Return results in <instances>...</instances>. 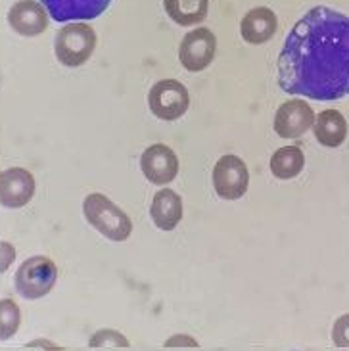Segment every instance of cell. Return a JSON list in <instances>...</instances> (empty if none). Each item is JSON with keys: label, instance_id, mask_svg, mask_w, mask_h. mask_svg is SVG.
<instances>
[{"label": "cell", "instance_id": "6da1fadb", "mask_svg": "<svg viewBox=\"0 0 349 351\" xmlns=\"http://www.w3.org/2000/svg\"><path fill=\"white\" fill-rule=\"evenodd\" d=\"M278 85L284 93L317 102L349 96V18L328 6L303 16L278 56Z\"/></svg>", "mask_w": 349, "mask_h": 351}, {"label": "cell", "instance_id": "7a4b0ae2", "mask_svg": "<svg viewBox=\"0 0 349 351\" xmlns=\"http://www.w3.org/2000/svg\"><path fill=\"white\" fill-rule=\"evenodd\" d=\"M83 213L91 227L112 242H125L131 237V217L100 192H93L86 196L83 202Z\"/></svg>", "mask_w": 349, "mask_h": 351}, {"label": "cell", "instance_id": "3957f363", "mask_svg": "<svg viewBox=\"0 0 349 351\" xmlns=\"http://www.w3.org/2000/svg\"><path fill=\"white\" fill-rule=\"evenodd\" d=\"M96 48L95 29L86 23H67L58 31L54 52L60 64L66 67H79L93 56Z\"/></svg>", "mask_w": 349, "mask_h": 351}, {"label": "cell", "instance_id": "277c9868", "mask_svg": "<svg viewBox=\"0 0 349 351\" xmlns=\"http://www.w3.org/2000/svg\"><path fill=\"white\" fill-rule=\"evenodd\" d=\"M56 263L47 256L25 259L16 273V290L25 300H40L56 286Z\"/></svg>", "mask_w": 349, "mask_h": 351}, {"label": "cell", "instance_id": "5b68a950", "mask_svg": "<svg viewBox=\"0 0 349 351\" xmlns=\"http://www.w3.org/2000/svg\"><path fill=\"white\" fill-rule=\"evenodd\" d=\"M148 106L156 117H160L163 121H177L189 112V90L180 81L163 79L150 88Z\"/></svg>", "mask_w": 349, "mask_h": 351}, {"label": "cell", "instance_id": "8992f818", "mask_svg": "<svg viewBox=\"0 0 349 351\" xmlns=\"http://www.w3.org/2000/svg\"><path fill=\"white\" fill-rule=\"evenodd\" d=\"M213 186L219 198L223 199H240L248 192L250 186V171L234 154H227L219 158L213 167Z\"/></svg>", "mask_w": 349, "mask_h": 351}, {"label": "cell", "instance_id": "52a82bcc", "mask_svg": "<svg viewBox=\"0 0 349 351\" xmlns=\"http://www.w3.org/2000/svg\"><path fill=\"white\" fill-rule=\"evenodd\" d=\"M217 52V38L206 27L190 31L179 47V60L184 69L192 73L204 71L213 62Z\"/></svg>", "mask_w": 349, "mask_h": 351}, {"label": "cell", "instance_id": "ba28073f", "mask_svg": "<svg viewBox=\"0 0 349 351\" xmlns=\"http://www.w3.org/2000/svg\"><path fill=\"white\" fill-rule=\"evenodd\" d=\"M35 177L23 167H10L0 173V206L19 209L35 196Z\"/></svg>", "mask_w": 349, "mask_h": 351}, {"label": "cell", "instance_id": "9c48e42d", "mask_svg": "<svg viewBox=\"0 0 349 351\" xmlns=\"http://www.w3.org/2000/svg\"><path fill=\"white\" fill-rule=\"evenodd\" d=\"M315 123V112L305 100H288L274 115V131L282 138H300Z\"/></svg>", "mask_w": 349, "mask_h": 351}, {"label": "cell", "instance_id": "30bf717a", "mask_svg": "<svg viewBox=\"0 0 349 351\" xmlns=\"http://www.w3.org/2000/svg\"><path fill=\"white\" fill-rule=\"evenodd\" d=\"M141 169L152 184H169L179 175V158L165 144H152L141 158Z\"/></svg>", "mask_w": 349, "mask_h": 351}, {"label": "cell", "instance_id": "8fae6325", "mask_svg": "<svg viewBox=\"0 0 349 351\" xmlns=\"http://www.w3.org/2000/svg\"><path fill=\"white\" fill-rule=\"evenodd\" d=\"M54 21H88L102 16L112 0H38Z\"/></svg>", "mask_w": 349, "mask_h": 351}, {"label": "cell", "instance_id": "7c38bea8", "mask_svg": "<svg viewBox=\"0 0 349 351\" xmlns=\"http://www.w3.org/2000/svg\"><path fill=\"white\" fill-rule=\"evenodd\" d=\"M10 27L23 37H37L48 27V12L37 0H19L8 12Z\"/></svg>", "mask_w": 349, "mask_h": 351}, {"label": "cell", "instance_id": "4fadbf2b", "mask_svg": "<svg viewBox=\"0 0 349 351\" xmlns=\"http://www.w3.org/2000/svg\"><path fill=\"white\" fill-rule=\"evenodd\" d=\"M278 27V19L271 8L257 6L250 10L240 21V33L242 38L250 45H265L274 37Z\"/></svg>", "mask_w": 349, "mask_h": 351}, {"label": "cell", "instance_id": "5bb4252c", "mask_svg": "<svg viewBox=\"0 0 349 351\" xmlns=\"http://www.w3.org/2000/svg\"><path fill=\"white\" fill-rule=\"evenodd\" d=\"M150 215L154 225L161 230H175L182 219V198L171 189L156 192L152 199Z\"/></svg>", "mask_w": 349, "mask_h": 351}, {"label": "cell", "instance_id": "9a60e30c", "mask_svg": "<svg viewBox=\"0 0 349 351\" xmlns=\"http://www.w3.org/2000/svg\"><path fill=\"white\" fill-rule=\"evenodd\" d=\"M315 138L326 148H338L348 136V121L338 110H324L313 123Z\"/></svg>", "mask_w": 349, "mask_h": 351}, {"label": "cell", "instance_id": "2e32d148", "mask_svg": "<svg viewBox=\"0 0 349 351\" xmlns=\"http://www.w3.org/2000/svg\"><path fill=\"white\" fill-rule=\"evenodd\" d=\"M163 8L175 23L190 27L208 18L209 0H163Z\"/></svg>", "mask_w": 349, "mask_h": 351}, {"label": "cell", "instance_id": "e0dca14e", "mask_svg": "<svg viewBox=\"0 0 349 351\" xmlns=\"http://www.w3.org/2000/svg\"><path fill=\"white\" fill-rule=\"evenodd\" d=\"M305 156L300 146H284L278 148L271 158V173L276 179L290 180L303 171Z\"/></svg>", "mask_w": 349, "mask_h": 351}, {"label": "cell", "instance_id": "ac0fdd59", "mask_svg": "<svg viewBox=\"0 0 349 351\" xmlns=\"http://www.w3.org/2000/svg\"><path fill=\"white\" fill-rule=\"evenodd\" d=\"M21 324V311L18 304L10 298L0 300V340H10L14 334L18 332Z\"/></svg>", "mask_w": 349, "mask_h": 351}, {"label": "cell", "instance_id": "d6986e66", "mask_svg": "<svg viewBox=\"0 0 349 351\" xmlns=\"http://www.w3.org/2000/svg\"><path fill=\"white\" fill-rule=\"evenodd\" d=\"M91 348H104V346H115V348H129V340L119 334L117 330H100V332H96L93 338H91V342H88Z\"/></svg>", "mask_w": 349, "mask_h": 351}, {"label": "cell", "instance_id": "ffe728a7", "mask_svg": "<svg viewBox=\"0 0 349 351\" xmlns=\"http://www.w3.org/2000/svg\"><path fill=\"white\" fill-rule=\"evenodd\" d=\"M332 340H334V343L338 348H349V313L341 315L340 319L334 323Z\"/></svg>", "mask_w": 349, "mask_h": 351}, {"label": "cell", "instance_id": "44dd1931", "mask_svg": "<svg viewBox=\"0 0 349 351\" xmlns=\"http://www.w3.org/2000/svg\"><path fill=\"white\" fill-rule=\"evenodd\" d=\"M16 261V247L10 242H0V275H4L10 269V265Z\"/></svg>", "mask_w": 349, "mask_h": 351}, {"label": "cell", "instance_id": "7402d4cb", "mask_svg": "<svg viewBox=\"0 0 349 351\" xmlns=\"http://www.w3.org/2000/svg\"><path fill=\"white\" fill-rule=\"evenodd\" d=\"M165 348H200V343L189 334H177V336H171L165 342Z\"/></svg>", "mask_w": 349, "mask_h": 351}]
</instances>
